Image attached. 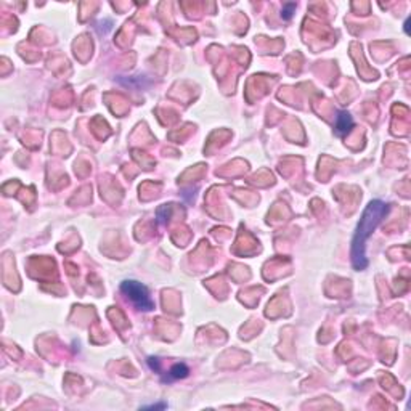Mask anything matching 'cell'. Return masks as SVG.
Here are the masks:
<instances>
[{
  "mask_svg": "<svg viewBox=\"0 0 411 411\" xmlns=\"http://www.w3.org/2000/svg\"><path fill=\"white\" fill-rule=\"evenodd\" d=\"M389 212V206L379 199L371 201L363 211L362 219L357 225V232L352 240V264L357 270H363L368 265L366 259V243L374 230L378 228L381 220Z\"/></svg>",
  "mask_w": 411,
  "mask_h": 411,
  "instance_id": "obj_1",
  "label": "cell"
},
{
  "mask_svg": "<svg viewBox=\"0 0 411 411\" xmlns=\"http://www.w3.org/2000/svg\"><path fill=\"white\" fill-rule=\"evenodd\" d=\"M121 291L126 297L131 299L137 308L145 310V312H149V310L154 308V302L149 297L148 287L145 284L138 283V281L134 279H126L121 283Z\"/></svg>",
  "mask_w": 411,
  "mask_h": 411,
  "instance_id": "obj_2",
  "label": "cell"
},
{
  "mask_svg": "<svg viewBox=\"0 0 411 411\" xmlns=\"http://www.w3.org/2000/svg\"><path fill=\"white\" fill-rule=\"evenodd\" d=\"M353 129V119L349 113H345V111H341L337 114V118H336V124H334V131L339 137H344V135H347L350 131Z\"/></svg>",
  "mask_w": 411,
  "mask_h": 411,
  "instance_id": "obj_3",
  "label": "cell"
},
{
  "mask_svg": "<svg viewBox=\"0 0 411 411\" xmlns=\"http://www.w3.org/2000/svg\"><path fill=\"white\" fill-rule=\"evenodd\" d=\"M190 374V370H188V366H186L185 363H175L174 366L170 368V370L167 371V378H165L164 381H177V379H185L186 376Z\"/></svg>",
  "mask_w": 411,
  "mask_h": 411,
  "instance_id": "obj_4",
  "label": "cell"
},
{
  "mask_svg": "<svg viewBox=\"0 0 411 411\" xmlns=\"http://www.w3.org/2000/svg\"><path fill=\"white\" fill-rule=\"evenodd\" d=\"M294 10H295V3H286L283 6V10H281V16H283L284 19H291Z\"/></svg>",
  "mask_w": 411,
  "mask_h": 411,
  "instance_id": "obj_5",
  "label": "cell"
},
{
  "mask_svg": "<svg viewBox=\"0 0 411 411\" xmlns=\"http://www.w3.org/2000/svg\"><path fill=\"white\" fill-rule=\"evenodd\" d=\"M148 365H149L151 370H154V371H161V362H159V358L149 357V358H148Z\"/></svg>",
  "mask_w": 411,
  "mask_h": 411,
  "instance_id": "obj_6",
  "label": "cell"
},
{
  "mask_svg": "<svg viewBox=\"0 0 411 411\" xmlns=\"http://www.w3.org/2000/svg\"><path fill=\"white\" fill-rule=\"evenodd\" d=\"M156 408H165V405H151V407H145V410H156Z\"/></svg>",
  "mask_w": 411,
  "mask_h": 411,
  "instance_id": "obj_7",
  "label": "cell"
}]
</instances>
